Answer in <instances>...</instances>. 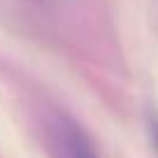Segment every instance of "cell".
I'll list each match as a JSON object with an SVG mask.
<instances>
[{
    "label": "cell",
    "mask_w": 158,
    "mask_h": 158,
    "mask_svg": "<svg viewBox=\"0 0 158 158\" xmlns=\"http://www.w3.org/2000/svg\"><path fill=\"white\" fill-rule=\"evenodd\" d=\"M60 133H63V144L68 149L70 158H98L91 139L84 135V130L77 123H72V121L60 123Z\"/></svg>",
    "instance_id": "1"
}]
</instances>
